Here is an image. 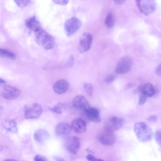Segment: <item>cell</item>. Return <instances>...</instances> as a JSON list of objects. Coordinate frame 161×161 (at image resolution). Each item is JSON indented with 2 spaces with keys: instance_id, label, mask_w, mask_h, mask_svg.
Returning a JSON list of instances; mask_svg holds the SVG:
<instances>
[{
  "instance_id": "1",
  "label": "cell",
  "mask_w": 161,
  "mask_h": 161,
  "mask_svg": "<svg viewBox=\"0 0 161 161\" xmlns=\"http://www.w3.org/2000/svg\"><path fill=\"white\" fill-rule=\"evenodd\" d=\"M134 131L137 139L142 142L150 141L153 136V132L151 128L144 122L136 123L134 125Z\"/></svg>"
},
{
  "instance_id": "2",
  "label": "cell",
  "mask_w": 161,
  "mask_h": 161,
  "mask_svg": "<svg viewBox=\"0 0 161 161\" xmlns=\"http://www.w3.org/2000/svg\"><path fill=\"white\" fill-rule=\"evenodd\" d=\"M35 41L46 50L52 49L54 45V37L42 27L35 32Z\"/></svg>"
},
{
  "instance_id": "3",
  "label": "cell",
  "mask_w": 161,
  "mask_h": 161,
  "mask_svg": "<svg viewBox=\"0 0 161 161\" xmlns=\"http://www.w3.org/2000/svg\"><path fill=\"white\" fill-rule=\"evenodd\" d=\"M25 118L27 119H38L41 116L43 109L40 104L34 103L25 106L23 109Z\"/></svg>"
},
{
  "instance_id": "4",
  "label": "cell",
  "mask_w": 161,
  "mask_h": 161,
  "mask_svg": "<svg viewBox=\"0 0 161 161\" xmlns=\"http://www.w3.org/2000/svg\"><path fill=\"white\" fill-rule=\"evenodd\" d=\"M82 26V22L79 18L72 17L65 22L64 29L65 33L68 37L73 36L80 29Z\"/></svg>"
},
{
  "instance_id": "5",
  "label": "cell",
  "mask_w": 161,
  "mask_h": 161,
  "mask_svg": "<svg viewBox=\"0 0 161 161\" xmlns=\"http://www.w3.org/2000/svg\"><path fill=\"white\" fill-rule=\"evenodd\" d=\"M136 0L139 10L143 15H149L155 11L157 6L155 0Z\"/></svg>"
},
{
  "instance_id": "6",
  "label": "cell",
  "mask_w": 161,
  "mask_h": 161,
  "mask_svg": "<svg viewBox=\"0 0 161 161\" xmlns=\"http://www.w3.org/2000/svg\"><path fill=\"white\" fill-rule=\"evenodd\" d=\"M97 138L101 143L107 146L114 145L116 140V136L114 132L105 128L98 133Z\"/></svg>"
},
{
  "instance_id": "7",
  "label": "cell",
  "mask_w": 161,
  "mask_h": 161,
  "mask_svg": "<svg viewBox=\"0 0 161 161\" xmlns=\"http://www.w3.org/2000/svg\"><path fill=\"white\" fill-rule=\"evenodd\" d=\"M133 65V61L130 57H123L119 61L115 67V73L118 74L125 73L129 71Z\"/></svg>"
},
{
  "instance_id": "8",
  "label": "cell",
  "mask_w": 161,
  "mask_h": 161,
  "mask_svg": "<svg viewBox=\"0 0 161 161\" xmlns=\"http://www.w3.org/2000/svg\"><path fill=\"white\" fill-rule=\"evenodd\" d=\"M124 123L125 120L123 118L112 116L109 117L106 121L104 128L114 132L120 129Z\"/></svg>"
},
{
  "instance_id": "9",
  "label": "cell",
  "mask_w": 161,
  "mask_h": 161,
  "mask_svg": "<svg viewBox=\"0 0 161 161\" xmlns=\"http://www.w3.org/2000/svg\"><path fill=\"white\" fill-rule=\"evenodd\" d=\"M92 35L89 32H84L81 35L78 45V49L80 52H86L90 49L92 44Z\"/></svg>"
},
{
  "instance_id": "10",
  "label": "cell",
  "mask_w": 161,
  "mask_h": 161,
  "mask_svg": "<svg viewBox=\"0 0 161 161\" xmlns=\"http://www.w3.org/2000/svg\"><path fill=\"white\" fill-rule=\"evenodd\" d=\"M20 94V92L18 89L14 86H7L3 88L1 95L7 100H13L18 98Z\"/></svg>"
},
{
  "instance_id": "11",
  "label": "cell",
  "mask_w": 161,
  "mask_h": 161,
  "mask_svg": "<svg viewBox=\"0 0 161 161\" xmlns=\"http://www.w3.org/2000/svg\"><path fill=\"white\" fill-rule=\"evenodd\" d=\"M80 146V141L79 138L73 136L69 138L66 143L67 150L71 153L76 154L79 150Z\"/></svg>"
},
{
  "instance_id": "12",
  "label": "cell",
  "mask_w": 161,
  "mask_h": 161,
  "mask_svg": "<svg viewBox=\"0 0 161 161\" xmlns=\"http://www.w3.org/2000/svg\"><path fill=\"white\" fill-rule=\"evenodd\" d=\"M72 103L75 108L84 112L91 107L86 98L81 95L75 97L73 100Z\"/></svg>"
},
{
  "instance_id": "13",
  "label": "cell",
  "mask_w": 161,
  "mask_h": 161,
  "mask_svg": "<svg viewBox=\"0 0 161 161\" xmlns=\"http://www.w3.org/2000/svg\"><path fill=\"white\" fill-rule=\"evenodd\" d=\"M71 126L72 128L78 133H83L86 130V123L81 118L74 119L71 122Z\"/></svg>"
},
{
  "instance_id": "14",
  "label": "cell",
  "mask_w": 161,
  "mask_h": 161,
  "mask_svg": "<svg viewBox=\"0 0 161 161\" xmlns=\"http://www.w3.org/2000/svg\"><path fill=\"white\" fill-rule=\"evenodd\" d=\"M72 127L69 124L64 122L58 123L55 126L56 135L61 137H65L69 135L72 131Z\"/></svg>"
},
{
  "instance_id": "15",
  "label": "cell",
  "mask_w": 161,
  "mask_h": 161,
  "mask_svg": "<svg viewBox=\"0 0 161 161\" xmlns=\"http://www.w3.org/2000/svg\"><path fill=\"white\" fill-rule=\"evenodd\" d=\"M136 93H142L147 97H152L155 94V90L150 83H145L140 85L135 91Z\"/></svg>"
},
{
  "instance_id": "16",
  "label": "cell",
  "mask_w": 161,
  "mask_h": 161,
  "mask_svg": "<svg viewBox=\"0 0 161 161\" xmlns=\"http://www.w3.org/2000/svg\"><path fill=\"white\" fill-rule=\"evenodd\" d=\"M84 112L87 119L90 121L97 123L101 121L100 112L97 108L90 107Z\"/></svg>"
},
{
  "instance_id": "17",
  "label": "cell",
  "mask_w": 161,
  "mask_h": 161,
  "mask_svg": "<svg viewBox=\"0 0 161 161\" xmlns=\"http://www.w3.org/2000/svg\"><path fill=\"white\" fill-rule=\"evenodd\" d=\"M69 86L68 82L64 79L57 81L53 85L54 91L58 94H63L67 91Z\"/></svg>"
},
{
  "instance_id": "18",
  "label": "cell",
  "mask_w": 161,
  "mask_h": 161,
  "mask_svg": "<svg viewBox=\"0 0 161 161\" xmlns=\"http://www.w3.org/2000/svg\"><path fill=\"white\" fill-rule=\"evenodd\" d=\"M25 24L29 30L34 32L42 27L39 21L35 16L27 18L25 20Z\"/></svg>"
},
{
  "instance_id": "19",
  "label": "cell",
  "mask_w": 161,
  "mask_h": 161,
  "mask_svg": "<svg viewBox=\"0 0 161 161\" xmlns=\"http://www.w3.org/2000/svg\"><path fill=\"white\" fill-rule=\"evenodd\" d=\"M2 126L6 131L11 133H17L18 126L17 122L12 119H7L3 122Z\"/></svg>"
},
{
  "instance_id": "20",
  "label": "cell",
  "mask_w": 161,
  "mask_h": 161,
  "mask_svg": "<svg viewBox=\"0 0 161 161\" xmlns=\"http://www.w3.org/2000/svg\"><path fill=\"white\" fill-rule=\"evenodd\" d=\"M49 134L48 132L42 129L37 130L34 134V138L38 142L43 143L49 137Z\"/></svg>"
},
{
  "instance_id": "21",
  "label": "cell",
  "mask_w": 161,
  "mask_h": 161,
  "mask_svg": "<svg viewBox=\"0 0 161 161\" xmlns=\"http://www.w3.org/2000/svg\"><path fill=\"white\" fill-rule=\"evenodd\" d=\"M115 22L114 16L112 12L109 13L107 14L105 20V25L108 28L113 27Z\"/></svg>"
},
{
  "instance_id": "22",
  "label": "cell",
  "mask_w": 161,
  "mask_h": 161,
  "mask_svg": "<svg viewBox=\"0 0 161 161\" xmlns=\"http://www.w3.org/2000/svg\"><path fill=\"white\" fill-rule=\"evenodd\" d=\"M65 108V105L64 103H59L53 108H49V109L53 112L60 114L63 112Z\"/></svg>"
},
{
  "instance_id": "23",
  "label": "cell",
  "mask_w": 161,
  "mask_h": 161,
  "mask_svg": "<svg viewBox=\"0 0 161 161\" xmlns=\"http://www.w3.org/2000/svg\"><path fill=\"white\" fill-rule=\"evenodd\" d=\"M0 56L12 60H15L16 56L13 53L6 49L0 48Z\"/></svg>"
},
{
  "instance_id": "24",
  "label": "cell",
  "mask_w": 161,
  "mask_h": 161,
  "mask_svg": "<svg viewBox=\"0 0 161 161\" xmlns=\"http://www.w3.org/2000/svg\"><path fill=\"white\" fill-rule=\"evenodd\" d=\"M83 87L86 92L90 96L92 95L93 86L92 84L90 83L85 82L83 84Z\"/></svg>"
},
{
  "instance_id": "25",
  "label": "cell",
  "mask_w": 161,
  "mask_h": 161,
  "mask_svg": "<svg viewBox=\"0 0 161 161\" xmlns=\"http://www.w3.org/2000/svg\"><path fill=\"white\" fill-rule=\"evenodd\" d=\"M18 6L23 8L30 3L31 0H13Z\"/></svg>"
},
{
  "instance_id": "26",
  "label": "cell",
  "mask_w": 161,
  "mask_h": 161,
  "mask_svg": "<svg viewBox=\"0 0 161 161\" xmlns=\"http://www.w3.org/2000/svg\"><path fill=\"white\" fill-rule=\"evenodd\" d=\"M117 78V76L114 74H111L107 76L104 79L105 81L107 83L114 81Z\"/></svg>"
},
{
  "instance_id": "27",
  "label": "cell",
  "mask_w": 161,
  "mask_h": 161,
  "mask_svg": "<svg viewBox=\"0 0 161 161\" xmlns=\"http://www.w3.org/2000/svg\"><path fill=\"white\" fill-rule=\"evenodd\" d=\"M154 138L157 143L159 145H161V130H157L155 133Z\"/></svg>"
},
{
  "instance_id": "28",
  "label": "cell",
  "mask_w": 161,
  "mask_h": 161,
  "mask_svg": "<svg viewBox=\"0 0 161 161\" xmlns=\"http://www.w3.org/2000/svg\"><path fill=\"white\" fill-rule=\"evenodd\" d=\"M147 97L144 94L140 93L139 96L138 104L140 105L143 104L146 102Z\"/></svg>"
},
{
  "instance_id": "29",
  "label": "cell",
  "mask_w": 161,
  "mask_h": 161,
  "mask_svg": "<svg viewBox=\"0 0 161 161\" xmlns=\"http://www.w3.org/2000/svg\"><path fill=\"white\" fill-rule=\"evenodd\" d=\"M34 160L35 161H47L48 160L45 157L40 154L36 155L34 158Z\"/></svg>"
},
{
  "instance_id": "30",
  "label": "cell",
  "mask_w": 161,
  "mask_h": 161,
  "mask_svg": "<svg viewBox=\"0 0 161 161\" xmlns=\"http://www.w3.org/2000/svg\"><path fill=\"white\" fill-rule=\"evenodd\" d=\"M55 4L60 5H67L69 2V0H52Z\"/></svg>"
},
{
  "instance_id": "31",
  "label": "cell",
  "mask_w": 161,
  "mask_h": 161,
  "mask_svg": "<svg viewBox=\"0 0 161 161\" xmlns=\"http://www.w3.org/2000/svg\"><path fill=\"white\" fill-rule=\"evenodd\" d=\"M74 57L72 55H71L66 62V65L67 66L69 67L71 66L74 64Z\"/></svg>"
},
{
  "instance_id": "32",
  "label": "cell",
  "mask_w": 161,
  "mask_h": 161,
  "mask_svg": "<svg viewBox=\"0 0 161 161\" xmlns=\"http://www.w3.org/2000/svg\"><path fill=\"white\" fill-rule=\"evenodd\" d=\"M86 158L89 161L99 160L103 161V160L95 158L91 153L88 154L86 156Z\"/></svg>"
},
{
  "instance_id": "33",
  "label": "cell",
  "mask_w": 161,
  "mask_h": 161,
  "mask_svg": "<svg viewBox=\"0 0 161 161\" xmlns=\"http://www.w3.org/2000/svg\"><path fill=\"white\" fill-rule=\"evenodd\" d=\"M147 119L149 122H155L157 121L158 117L156 115H152L148 117Z\"/></svg>"
},
{
  "instance_id": "34",
  "label": "cell",
  "mask_w": 161,
  "mask_h": 161,
  "mask_svg": "<svg viewBox=\"0 0 161 161\" xmlns=\"http://www.w3.org/2000/svg\"><path fill=\"white\" fill-rule=\"evenodd\" d=\"M161 64H160L156 67L155 69L156 73L159 76L161 75Z\"/></svg>"
},
{
  "instance_id": "35",
  "label": "cell",
  "mask_w": 161,
  "mask_h": 161,
  "mask_svg": "<svg viewBox=\"0 0 161 161\" xmlns=\"http://www.w3.org/2000/svg\"><path fill=\"white\" fill-rule=\"evenodd\" d=\"M114 1L118 4H123L126 0H113Z\"/></svg>"
},
{
  "instance_id": "36",
  "label": "cell",
  "mask_w": 161,
  "mask_h": 161,
  "mask_svg": "<svg viewBox=\"0 0 161 161\" xmlns=\"http://www.w3.org/2000/svg\"><path fill=\"white\" fill-rule=\"evenodd\" d=\"M53 158L56 161H64L65 160L63 158L57 156H54Z\"/></svg>"
},
{
  "instance_id": "37",
  "label": "cell",
  "mask_w": 161,
  "mask_h": 161,
  "mask_svg": "<svg viewBox=\"0 0 161 161\" xmlns=\"http://www.w3.org/2000/svg\"><path fill=\"white\" fill-rule=\"evenodd\" d=\"M134 85L135 84H134V83H130L127 85L126 87L127 88H130L134 86Z\"/></svg>"
},
{
  "instance_id": "38",
  "label": "cell",
  "mask_w": 161,
  "mask_h": 161,
  "mask_svg": "<svg viewBox=\"0 0 161 161\" xmlns=\"http://www.w3.org/2000/svg\"><path fill=\"white\" fill-rule=\"evenodd\" d=\"M5 82V81L3 79L0 78V84L4 83Z\"/></svg>"
},
{
  "instance_id": "39",
  "label": "cell",
  "mask_w": 161,
  "mask_h": 161,
  "mask_svg": "<svg viewBox=\"0 0 161 161\" xmlns=\"http://www.w3.org/2000/svg\"><path fill=\"white\" fill-rule=\"evenodd\" d=\"M3 108H2L0 106V113L2 112V111Z\"/></svg>"
}]
</instances>
